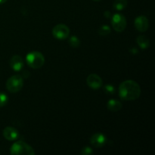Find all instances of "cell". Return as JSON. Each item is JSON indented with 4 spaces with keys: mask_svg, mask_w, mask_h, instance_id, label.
<instances>
[{
    "mask_svg": "<svg viewBox=\"0 0 155 155\" xmlns=\"http://www.w3.org/2000/svg\"><path fill=\"white\" fill-rule=\"evenodd\" d=\"M52 35L55 39L59 40L67 39L70 35L69 27L64 24H58L53 28Z\"/></svg>",
    "mask_w": 155,
    "mask_h": 155,
    "instance_id": "6",
    "label": "cell"
},
{
    "mask_svg": "<svg viewBox=\"0 0 155 155\" xmlns=\"http://www.w3.org/2000/svg\"><path fill=\"white\" fill-rule=\"evenodd\" d=\"M135 27L139 32H145L149 27V21L146 17L143 15L137 17L135 19Z\"/></svg>",
    "mask_w": 155,
    "mask_h": 155,
    "instance_id": "9",
    "label": "cell"
},
{
    "mask_svg": "<svg viewBox=\"0 0 155 155\" xmlns=\"http://www.w3.org/2000/svg\"><path fill=\"white\" fill-rule=\"evenodd\" d=\"M6 2H7V0H0V5L4 4V3H5Z\"/></svg>",
    "mask_w": 155,
    "mask_h": 155,
    "instance_id": "21",
    "label": "cell"
},
{
    "mask_svg": "<svg viewBox=\"0 0 155 155\" xmlns=\"http://www.w3.org/2000/svg\"><path fill=\"white\" fill-rule=\"evenodd\" d=\"M127 6V0H115L113 7L117 11H123Z\"/></svg>",
    "mask_w": 155,
    "mask_h": 155,
    "instance_id": "14",
    "label": "cell"
},
{
    "mask_svg": "<svg viewBox=\"0 0 155 155\" xmlns=\"http://www.w3.org/2000/svg\"><path fill=\"white\" fill-rule=\"evenodd\" d=\"M93 1H95V2H98V1H101V0H93Z\"/></svg>",
    "mask_w": 155,
    "mask_h": 155,
    "instance_id": "22",
    "label": "cell"
},
{
    "mask_svg": "<svg viewBox=\"0 0 155 155\" xmlns=\"http://www.w3.org/2000/svg\"><path fill=\"white\" fill-rule=\"evenodd\" d=\"M87 85L92 89H98L102 86V80L98 75L92 74L88 76L86 79Z\"/></svg>",
    "mask_w": 155,
    "mask_h": 155,
    "instance_id": "8",
    "label": "cell"
},
{
    "mask_svg": "<svg viewBox=\"0 0 155 155\" xmlns=\"http://www.w3.org/2000/svg\"><path fill=\"white\" fill-rule=\"evenodd\" d=\"M103 89H104V92L106 94H107V95H112V94H114L115 92L114 86L110 84L105 85L104 86V88H103Z\"/></svg>",
    "mask_w": 155,
    "mask_h": 155,
    "instance_id": "18",
    "label": "cell"
},
{
    "mask_svg": "<svg viewBox=\"0 0 155 155\" xmlns=\"http://www.w3.org/2000/svg\"><path fill=\"white\" fill-rule=\"evenodd\" d=\"M24 86V80L20 75H14L11 77L6 82V88L12 93L19 92Z\"/></svg>",
    "mask_w": 155,
    "mask_h": 155,
    "instance_id": "4",
    "label": "cell"
},
{
    "mask_svg": "<svg viewBox=\"0 0 155 155\" xmlns=\"http://www.w3.org/2000/svg\"><path fill=\"white\" fill-rule=\"evenodd\" d=\"M111 24L117 32H123L127 27V19L121 14H115L111 18Z\"/></svg>",
    "mask_w": 155,
    "mask_h": 155,
    "instance_id": "5",
    "label": "cell"
},
{
    "mask_svg": "<svg viewBox=\"0 0 155 155\" xmlns=\"http://www.w3.org/2000/svg\"><path fill=\"white\" fill-rule=\"evenodd\" d=\"M8 101L7 95L3 92H0V107H2L5 105Z\"/></svg>",
    "mask_w": 155,
    "mask_h": 155,
    "instance_id": "17",
    "label": "cell"
},
{
    "mask_svg": "<svg viewBox=\"0 0 155 155\" xmlns=\"http://www.w3.org/2000/svg\"><path fill=\"white\" fill-rule=\"evenodd\" d=\"M68 42H69L70 45L73 48H78L80 45V40L79 39L78 37L75 36H71L69 40H68Z\"/></svg>",
    "mask_w": 155,
    "mask_h": 155,
    "instance_id": "15",
    "label": "cell"
},
{
    "mask_svg": "<svg viewBox=\"0 0 155 155\" xmlns=\"http://www.w3.org/2000/svg\"><path fill=\"white\" fill-rule=\"evenodd\" d=\"M136 42L139 45V46L142 49H146L150 46L149 39L145 36H143V35L138 36L137 39H136Z\"/></svg>",
    "mask_w": 155,
    "mask_h": 155,
    "instance_id": "13",
    "label": "cell"
},
{
    "mask_svg": "<svg viewBox=\"0 0 155 155\" xmlns=\"http://www.w3.org/2000/svg\"><path fill=\"white\" fill-rule=\"evenodd\" d=\"M3 136L8 141H15L19 138V132L14 127H8L3 130Z\"/></svg>",
    "mask_w": 155,
    "mask_h": 155,
    "instance_id": "10",
    "label": "cell"
},
{
    "mask_svg": "<svg viewBox=\"0 0 155 155\" xmlns=\"http://www.w3.org/2000/svg\"><path fill=\"white\" fill-rule=\"evenodd\" d=\"M107 107L109 110L117 112L122 108V103L116 99H110L107 101Z\"/></svg>",
    "mask_w": 155,
    "mask_h": 155,
    "instance_id": "12",
    "label": "cell"
},
{
    "mask_svg": "<svg viewBox=\"0 0 155 155\" xmlns=\"http://www.w3.org/2000/svg\"><path fill=\"white\" fill-rule=\"evenodd\" d=\"M26 61L29 66L33 69H39L45 64V58L39 51H31L26 56Z\"/></svg>",
    "mask_w": 155,
    "mask_h": 155,
    "instance_id": "2",
    "label": "cell"
},
{
    "mask_svg": "<svg viewBox=\"0 0 155 155\" xmlns=\"http://www.w3.org/2000/svg\"><path fill=\"white\" fill-rule=\"evenodd\" d=\"M110 33V28L107 25H103L98 30V33L101 36H107Z\"/></svg>",
    "mask_w": 155,
    "mask_h": 155,
    "instance_id": "16",
    "label": "cell"
},
{
    "mask_svg": "<svg viewBox=\"0 0 155 155\" xmlns=\"http://www.w3.org/2000/svg\"><path fill=\"white\" fill-rule=\"evenodd\" d=\"M80 154L82 155H91L93 154V151H92V149L90 147L87 146L85 147V148H83V149H82Z\"/></svg>",
    "mask_w": 155,
    "mask_h": 155,
    "instance_id": "19",
    "label": "cell"
},
{
    "mask_svg": "<svg viewBox=\"0 0 155 155\" xmlns=\"http://www.w3.org/2000/svg\"><path fill=\"white\" fill-rule=\"evenodd\" d=\"M107 138L102 133H95L92 135V137L90 138V143L93 147L96 148H102L103 146L107 143Z\"/></svg>",
    "mask_w": 155,
    "mask_h": 155,
    "instance_id": "7",
    "label": "cell"
},
{
    "mask_svg": "<svg viewBox=\"0 0 155 155\" xmlns=\"http://www.w3.org/2000/svg\"><path fill=\"white\" fill-rule=\"evenodd\" d=\"M104 16H105L106 18H109V17L110 16V13L109 12H104Z\"/></svg>",
    "mask_w": 155,
    "mask_h": 155,
    "instance_id": "20",
    "label": "cell"
},
{
    "mask_svg": "<svg viewBox=\"0 0 155 155\" xmlns=\"http://www.w3.org/2000/svg\"><path fill=\"white\" fill-rule=\"evenodd\" d=\"M10 152L14 155H33L35 154L34 150L28 144L22 141H19L12 145Z\"/></svg>",
    "mask_w": 155,
    "mask_h": 155,
    "instance_id": "3",
    "label": "cell"
},
{
    "mask_svg": "<svg viewBox=\"0 0 155 155\" xmlns=\"http://www.w3.org/2000/svg\"><path fill=\"white\" fill-rule=\"evenodd\" d=\"M141 89L136 81L129 80L121 83L119 86V95L125 101H134L139 98Z\"/></svg>",
    "mask_w": 155,
    "mask_h": 155,
    "instance_id": "1",
    "label": "cell"
},
{
    "mask_svg": "<svg viewBox=\"0 0 155 155\" xmlns=\"http://www.w3.org/2000/svg\"><path fill=\"white\" fill-rule=\"evenodd\" d=\"M9 64L12 70L15 71H20L24 67V61L21 56L14 55L9 61Z\"/></svg>",
    "mask_w": 155,
    "mask_h": 155,
    "instance_id": "11",
    "label": "cell"
}]
</instances>
